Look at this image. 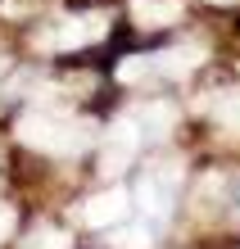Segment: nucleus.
<instances>
[{"label": "nucleus", "instance_id": "4468645a", "mask_svg": "<svg viewBox=\"0 0 240 249\" xmlns=\"http://www.w3.org/2000/svg\"><path fill=\"white\" fill-rule=\"evenodd\" d=\"M0 68H9V64H5V59H0Z\"/></svg>", "mask_w": 240, "mask_h": 249}, {"label": "nucleus", "instance_id": "9b49d317", "mask_svg": "<svg viewBox=\"0 0 240 249\" xmlns=\"http://www.w3.org/2000/svg\"><path fill=\"white\" fill-rule=\"evenodd\" d=\"M27 249H68V231H59V227H37L32 240H27Z\"/></svg>", "mask_w": 240, "mask_h": 249}, {"label": "nucleus", "instance_id": "f03ea898", "mask_svg": "<svg viewBox=\"0 0 240 249\" xmlns=\"http://www.w3.org/2000/svg\"><path fill=\"white\" fill-rule=\"evenodd\" d=\"M204 59L200 46H172V50H154V54H127L123 64H118V77L123 82H141L149 72H159V77H186V72Z\"/></svg>", "mask_w": 240, "mask_h": 249}, {"label": "nucleus", "instance_id": "0eeeda50", "mask_svg": "<svg viewBox=\"0 0 240 249\" xmlns=\"http://www.w3.org/2000/svg\"><path fill=\"white\" fill-rule=\"evenodd\" d=\"M131 123H136V131H141L145 141H163V136L172 131V123H177V109L163 105V100H154V105H145Z\"/></svg>", "mask_w": 240, "mask_h": 249}, {"label": "nucleus", "instance_id": "1a4fd4ad", "mask_svg": "<svg viewBox=\"0 0 240 249\" xmlns=\"http://www.w3.org/2000/svg\"><path fill=\"white\" fill-rule=\"evenodd\" d=\"M113 249H154L149 227H113Z\"/></svg>", "mask_w": 240, "mask_h": 249}, {"label": "nucleus", "instance_id": "423d86ee", "mask_svg": "<svg viewBox=\"0 0 240 249\" xmlns=\"http://www.w3.org/2000/svg\"><path fill=\"white\" fill-rule=\"evenodd\" d=\"M123 213H127V190H100V195H91L82 204V217L91 227H118L123 222Z\"/></svg>", "mask_w": 240, "mask_h": 249}, {"label": "nucleus", "instance_id": "7ed1b4c3", "mask_svg": "<svg viewBox=\"0 0 240 249\" xmlns=\"http://www.w3.org/2000/svg\"><path fill=\"white\" fill-rule=\"evenodd\" d=\"M104 27H109L104 14H77V18H64L59 27H50V32L41 36V46H46V50H77V46L100 41Z\"/></svg>", "mask_w": 240, "mask_h": 249}, {"label": "nucleus", "instance_id": "39448f33", "mask_svg": "<svg viewBox=\"0 0 240 249\" xmlns=\"http://www.w3.org/2000/svg\"><path fill=\"white\" fill-rule=\"evenodd\" d=\"M136 145H141V131H136V123H131V118L113 123L109 141H104V172H109V177H118V172H123V168L131 163Z\"/></svg>", "mask_w": 240, "mask_h": 249}, {"label": "nucleus", "instance_id": "ddd939ff", "mask_svg": "<svg viewBox=\"0 0 240 249\" xmlns=\"http://www.w3.org/2000/svg\"><path fill=\"white\" fill-rule=\"evenodd\" d=\"M213 5H231V0H213Z\"/></svg>", "mask_w": 240, "mask_h": 249}, {"label": "nucleus", "instance_id": "f257e3e1", "mask_svg": "<svg viewBox=\"0 0 240 249\" xmlns=\"http://www.w3.org/2000/svg\"><path fill=\"white\" fill-rule=\"evenodd\" d=\"M91 136H95V123L68 118V113H55V109H37L18 118V141L46 154H82L91 145Z\"/></svg>", "mask_w": 240, "mask_h": 249}, {"label": "nucleus", "instance_id": "f8f14e48", "mask_svg": "<svg viewBox=\"0 0 240 249\" xmlns=\"http://www.w3.org/2000/svg\"><path fill=\"white\" fill-rule=\"evenodd\" d=\"M9 231H14V209H9V204H0V240H5Z\"/></svg>", "mask_w": 240, "mask_h": 249}, {"label": "nucleus", "instance_id": "20e7f679", "mask_svg": "<svg viewBox=\"0 0 240 249\" xmlns=\"http://www.w3.org/2000/svg\"><path fill=\"white\" fill-rule=\"evenodd\" d=\"M136 199H141V209H145V213H154V217L172 213V199H177V168H172V163L154 168V172L141 181Z\"/></svg>", "mask_w": 240, "mask_h": 249}, {"label": "nucleus", "instance_id": "9d476101", "mask_svg": "<svg viewBox=\"0 0 240 249\" xmlns=\"http://www.w3.org/2000/svg\"><path fill=\"white\" fill-rule=\"evenodd\" d=\"M218 123L222 127H231V131H240V86H231V91H222L218 95Z\"/></svg>", "mask_w": 240, "mask_h": 249}, {"label": "nucleus", "instance_id": "6e6552de", "mask_svg": "<svg viewBox=\"0 0 240 249\" xmlns=\"http://www.w3.org/2000/svg\"><path fill=\"white\" fill-rule=\"evenodd\" d=\"M131 18L141 27H168V23L182 18V5L177 0H136L131 5Z\"/></svg>", "mask_w": 240, "mask_h": 249}]
</instances>
